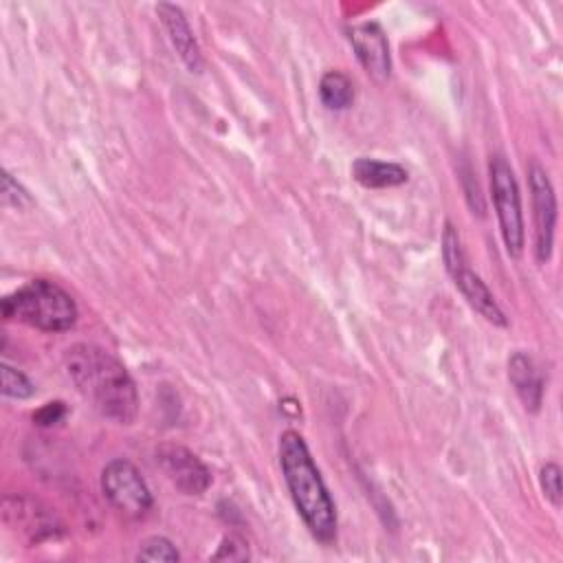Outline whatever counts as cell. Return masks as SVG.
Wrapping results in <instances>:
<instances>
[{
	"instance_id": "cell-1",
	"label": "cell",
	"mask_w": 563,
	"mask_h": 563,
	"mask_svg": "<svg viewBox=\"0 0 563 563\" xmlns=\"http://www.w3.org/2000/svg\"><path fill=\"white\" fill-rule=\"evenodd\" d=\"M66 372L77 391L108 420L132 424L139 413V391L125 365L108 350L77 343L66 352Z\"/></svg>"
},
{
	"instance_id": "cell-2",
	"label": "cell",
	"mask_w": 563,
	"mask_h": 563,
	"mask_svg": "<svg viewBox=\"0 0 563 563\" xmlns=\"http://www.w3.org/2000/svg\"><path fill=\"white\" fill-rule=\"evenodd\" d=\"M279 466L292 504L310 530L323 543L336 537V508L328 486L308 451L306 440L297 431H284L279 438Z\"/></svg>"
},
{
	"instance_id": "cell-3",
	"label": "cell",
	"mask_w": 563,
	"mask_h": 563,
	"mask_svg": "<svg viewBox=\"0 0 563 563\" xmlns=\"http://www.w3.org/2000/svg\"><path fill=\"white\" fill-rule=\"evenodd\" d=\"M2 314L42 332H66L77 321V303L59 284L31 279L2 299Z\"/></svg>"
},
{
	"instance_id": "cell-4",
	"label": "cell",
	"mask_w": 563,
	"mask_h": 563,
	"mask_svg": "<svg viewBox=\"0 0 563 563\" xmlns=\"http://www.w3.org/2000/svg\"><path fill=\"white\" fill-rule=\"evenodd\" d=\"M488 176H490V196H493L504 246L510 257H519L523 253V242H526L521 194H519L515 172L506 161V156L501 154L490 156Z\"/></svg>"
},
{
	"instance_id": "cell-5",
	"label": "cell",
	"mask_w": 563,
	"mask_h": 563,
	"mask_svg": "<svg viewBox=\"0 0 563 563\" xmlns=\"http://www.w3.org/2000/svg\"><path fill=\"white\" fill-rule=\"evenodd\" d=\"M101 493L108 504L128 519L145 517L154 504L141 471L125 457H117L103 466Z\"/></svg>"
},
{
	"instance_id": "cell-6",
	"label": "cell",
	"mask_w": 563,
	"mask_h": 563,
	"mask_svg": "<svg viewBox=\"0 0 563 563\" xmlns=\"http://www.w3.org/2000/svg\"><path fill=\"white\" fill-rule=\"evenodd\" d=\"M528 187L532 196V222H534V257L545 264L552 257L554 229H556V194L548 178V172L539 163L528 167Z\"/></svg>"
},
{
	"instance_id": "cell-7",
	"label": "cell",
	"mask_w": 563,
	"mask_h": 563,
	"mask_svg": "<svg viewBox=\"0 0 563 563\" xmlns=\"http://www.w3.org/2000/svg\"><path fill=\"white\" fill-rule=\"evenodd\" d=\"M156 462L167 479L185 495H202L211 486V473L205 462L183 444H161Z\"/></svg>"
},
{
	"instance_id": "cell-8",
	"label": "cell",
	"mask_w": 563,
	"mask_h": 563,
	"mask_svg": "<svg viewBox=\"0 0 563 563\" xmlns=\"http://www.w3.org/2000/svg\"><path fill=\"white\" fill-rule=\"evenodd\" d=\"M350 44L356 53V59L365 68V73L374 81H385L391 70V57H389V44L387 35L376 22H361L350 26L347 31Z\"/></svg>"
},
{
	"instance_id": "cell-9",
	"label": "cell",
	"mask_w": 563,
	"mask_h": 563,
	"mask_svg": "<svg viewBox=\"0 0 563 563\" xmlns=\"http://www.w3.org/2000/svg\"><path fill=\"white\" fill-rule=\"evenodd\" d=\"M156 13L169 35V42L174 46V51L178 53L180 62L191 70V73H200L202 70V53L200 46L194 37V31L183 13V9L178 4L172 2H161L156 4Z\"/></svg>"
},
{
	"instance_id": "cell-10",
	"label": "cell",
	"mask_w": 563,
	"mask_h": 563,
	"mask_svg": "<svg viewBox=\"0 0 563 563\" xmlns=\"http://www.w3.org/2000/svg\"><path fill=\"white\" fill-rule=\"evenodd\" d=\"M455 288L462 292V297L468 301V306L473 310H477L488 323L493 325H499V328H506L508 325V319L504 314V310L499 308V303L495 301L493 292L488 290V286L482 282V277L477 273H473L466 262L455 266L453 271H449Z\"/></svg>"
},
{
	"instance_id": "cell-11",
	"label": "cell",
	"mask_w": 563,
	"mask_h": 563,
	"mask_svg": "<svg viewBox=\"0 0 563 563\" xmlns=\"http://www.w3.org/2000/svg\"><path fill=\"white\" fill-rule=\"evenodd\" d=\"M508 380L526 411L537 413L543 402V378L528 354L515 352L508 358Z\"/></svg>"
},
{
	"instance_id": "cell-12",
	"label": "cell",
	"mask_w": 563,
	"mask_h": 563,
	"mask_svg": "<svg viewBox=\"0 0 563 563\" xmlns=\"http://www.w3.org/2000/svg\"><path fill=\"white\" fill-rule=\"evenodd\" d=\"M352 178L367 189H385V187H398L407 183L409 174L398 163L361 156L352 163Z\"/></svg>"
},
{
	"instance_id": "cell-13",
	"label": "cell",
	"mask_w": 563,
	"mask_h": 563,
	"mask_svg": "<svg viewBox=\"0 0 563 563\" xmlns=\"http://www.w3.org/2000/svg\"><path fill=\"white\" fill-rule=\"evenodd\" d=\"M319 99L328 110H345L354 101V84L341 70H328L319 81Z\"/></svg>"
},
{
	"instance_id": "cell-14",
	"label": "cell",
	"mask_w": 563,
	"mask_h": 563,
	"mask_svg": "<svg viewBox=\"0 0 563 563\" xmlns=\"http://www.w3.org/2000/svg\"><path fill=\"white\" fill-rule=\"evenodd\" d=\"M139 561H158V563H176L180 559L176 545L167 537H150L141 543L136 554Z\"/></svg>"
},
{
	"instance_id": "cell-15",
	"label": "cell",
	"mask_w": 563,
	"mask_h": 563,
	"mask_svg": "<svg viewBox=\"0 0 563 563\" xmlns=\"http://www.w3.org/2000/svg\"><path fill=\"white\" fill-rule=\"evenodd\" d=\"M2 394L9 398H31L35 394V385L20 369L2 363Z\"/></svg>"
},
{
	"instance_id": "cell-16",
	"label": "cell",
	"mask_w": 563,
	"mask_h": 563,
	"mask_svg": "<svg viewBox=\"0 0 563 563\" xmlns=\"http://www.w3.org/2000/svg\"><path fill=\"white\" fill-rule=\"evenodd\" d=\"M539 482H541V490L545 495V499L559 508L561 499H563V488H561V466L554 462H545L539 471Z\"/></svg>"
},
{
	"instance_id": "cell-17",
	"label": "cell",
	"mask_w": 563,
	"mask_h": 563,
	"mask_svg": "<svg viewBox=\"0 0 563 563\" xmlns=\"http://www.w3.org/2000/svg\"><path fill=\"white\" fill-rule=\"evenodd\" d=\"M2 200H4V205L18 207V209L31 202V198H29L26 189H24L18 180H13L9 172H4V174H2Z\"/></svg>"
},
{
	"instance_id": "cell-18",
	"label": "cell",
	"mask_w": 563,
	"mask_h": 563,
	"mask_svg": "<svg viewBox=\"0 0 563 563\" xmlns=\"http://www.w3.org/2000/svg\"><path fill=\"white\" fill-rule=\"evenodd\" d=\"M213 559H229V561H244L249 559V548L246 541L238 534H229L222 539L220 550L213 554Z\"/></svg>"
},
{
	"instance_id": "cell-19",
	"label": "cell",
	"mask_w": 563,
	"mask_h": 563,
	"mask_svg": "<svg viewBox=\"0 0 563 563\" xmlns=\"http://www.w3.org/2000/svg\"><path fill=\"white\" fill-rule=\"evenodd\" d=\"M66 413V407H64V402H48V405H44L35 416H33V420L37 422V424H55L57 420H62V416Z\"/></svg>"
}]
</instances>
